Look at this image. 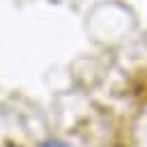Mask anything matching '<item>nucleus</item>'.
Returning a JSON list of instances; mask_svg holds the SVG:
<instances>
[{
  "label": "nucleus",
  "instance_id": "nucleus-1",
  "mask_svg": "<svg viewBox=\"0 0 147 147\" xmlns=\"http://www.w3.org/2000/svg\"><path fill=\"white\" fill-rule=\"evenodd\" d=\"M41 147H69V145H64L62 140H48V142H44Z\"/></svg>",
  "mask_w": 147,
  "mask_h": 147
}]
</instances>
